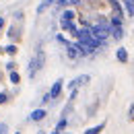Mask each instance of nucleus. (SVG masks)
<instances>
[{"instance_id":"7","label":"nucleus","mask_w":134,"mask_h":134,"mask_svg":"<svg viewBox=\"0 0 134 134\" xmlns=\"http://www.w3.org/2000/svg\"><path fill=\"white\" fill-rule=\"evenodd\" d=\"M109 2V6H111V10H114V15L116 17H126V13H124V6H122V2L120 0H107Z\"/></svg>"},{"instance_id":"25","label":"nucleus","mask_w":134,"mask_h":134,"mask_svg":"<svg viewBox=\"0 0 134 134\" xmlns=\"http://www.w3.org/2000/svg\"><path fill=\"white\" fill-rule=\"evenodd\" d=\"M4 29H6V19H4V17H0V33H2Z\"/></svg>"},{"instance_id":"14","label":"nucleus","mask_w":134,"mask_h":134,"mask_svg":"<svg viewBox=\"0 0 134 134\" xmlns=\"http://www.w3.org/2000/svg\"><path fill=\"white\" fill-rule=\"evenodd\" d=\"M4 54L10 56V58H15V56L19 54V46H17V43H8V46H4Z\"/></svg>"},{"instance_id":"13","label":"nucleus","mask_w":134,"mask_h":134,"mask_svg":"<svg viewBox=\"0 0 134 134\" xmlns=\"http://www.w3.org/2000/svg\"><path fill=\"white\" fill-rule=\"evenodd\" d=\"M8 83L15 85V87L21 85V72H19V70H10V72H8Z\"/></svg>"},{"instance_id":"24","label":"nucleus","mask_w":134,"mask_h":134,"mask_svg":"<svg viewBox=\"0 0 134 134\" xmlns=\"http://www.w3.org/2000/svg\"><path fill=\"white\" fill-rule=\"evenodd\" d=\"M8 130H10L8 124H6V122H0V134H8Z\"/></svg>"},{"instance_id":"4","label":"nucleus","mask_w":134,"mask_h":134,"mask_svg":"<svg viewBox=\"0 0 134 134\" xmlns=\"http://www.w3.org/2000/svg\"><path fill=\"white\" fill-rule=\"evenodd\" d=\"M46 118H48V109H46V107H37V109H33V111L29 114L27 122H33V124H37V122H43Z\"/></svg>"},{"instance_id":"11","label":"nucleus","mask_w":134,"mask_h":134,"mask_svg":"<svg viewBox=\"0 0 134 134\" xmlns=\"http://www.w3.org/2000/svg\"><path fill=\"white\" fill-rule=\"evenodd\" d=\"M60 27H62V31H66V33H70L72 37H76V31H79V27H76L74 23H66V21H60Z\"/></svg>"},{"instance_id":"2","label":"nucleus","mask_w":134,"mask_h":134,"mask_svg":"<svg viewBox=\"0 0 134 134\" xmlns=\"http://www.w3.org/2000/svg\"><path fill=\"white\" fill-rule=\"evenodd\" d=\"M89 31L93 33V37H97L101 43H105L109 33H111V25L109 23H95V25H89Z\"/></svg>"},{"instance_id":"10","label":"nucleus","mask_w":134,"mask_h":134,"mask_svg":"<svg viewBox=\"0 0 134 134\" xmlns=\"http://www.w3.org/2000/svg\"><path fill=\"white\" fill-rule=\"evenodd\" d=\"M60 21H66V23H74L76 21V13L72 8H64L62 15H60Z\"/></svg>"},{"instance_id":"6","label":"nucleus","mask_w":134,"mask_h":134,"mask_svg":"<svg viewBox=\"0 0 134 134\" xmlns=\"http://www.w3.org/2000/svg\"><path fill=\"white\" fill-rule=\"evenodd\" d=\"M21 33H23V31H21V27H19V25H10L6 37L10 39V43H19V41H21V37H23Z\"/></svg>"},{"instance_id":"22","label":"nucleus","mask_w":134,"mask_h":134,"mask_svg":"<svg viewBox=\"0 0 134 134\" xmlns=\"http://www.w3.org/2000/svg\"><path fill=\"white\" fill-rule=\"evenodd\" d=\"M97 107H99V101H95V105H91V107H89V111H87V116H95V111H97Z\"/></svg>"},{"instance_id":"1","label":"nucleus","mask_w":134,"mask_h":134,"mask_svg":"<svg viewBox=\"0 0 134 134\" xmlns=\"http://www.w3.org/2000/svg\"><path fill=\"white\" fill-rule=\"evenodd\" d=\"M43 66H46V52L37 50V54H35L31 60H29V66H27V76L33 81L35 76H37V72H39Z\"/></svg>"},{"instance_id":"3","label":"nucleus","mask_w":134,"mask_h":134,"mask_svg":"<svg viewBox=\"0 0 134 134\" xmlns=\"http://www.w3.org/2000/svg\"><path fill=\"white\" fill-rule=\"evenodd\" d=\"M91 83V76L89 74H79V76H74L70 83L66 85L68 91H72V89H81V87H87V85Z\"/></svg>"},{"instance_id":"9","label":"nucleus","mask_w":134,"mask_h":134,"mask_svg":"<svg viewBox=\"0 0 134 134\" xmlns=\"http://www.w3.org/2000/svg\"><path fill=\"white\" fill-rule=\"evenodd\" d=\"M64 48H66V56L70 58V60H79V58H81V56H79V48H76V43H66Z\"/></svg>"},{"instance_id":"16","label":"nucleus","mask_w":134,"mask_h":134,"mask_svg":"<svg viewBox=\"0 0 134 134\" xmlns=\"http://www.w3.org/2000/svg\"><path fill=\"white\" fill-rule=\"evenodd\" d=\"M66 128H68V118H60L54 130H56V132H66Z\"/></svg>"},{"instance_id":"20","label":"nucleus","mask_w":134,"mask_h":134,"mask_svg":"<svg viewBox=\"0 0 134 134\" xmlns=\"http://www.w3.org/2000/svg\"><path fill=\"white\" fill-rule=\"evenodd\" d=\"M10 101V93H6V91H0V105H6Z\"/></svg>"},{"instance_id":"30","label":"nucleus","mask_w":134,"mask_h":134,"mask_svg":"<svg viewBox=\"0 0 134 134\" xmlns=\"http://www.w3.org/2000/svg\"><path fill=\"white\" fill-rule=\"evenodd\" d=\"M15 134H21V130H17V132H15Z\"/></svg>"},{"instance_id":"23","label":"nucleus","mask_w":134,"mask_h":134,"mask_svg":"<svg viewBox=\"0 0 134 134\" xmlns=\"http://www.w3.org/2000/svg\"><path fill=\"white\" fill-rule=\"evenodd\" d=\"M54 4H56L58 8H62V10H64V8H66V6H68V0H56Z\"/></svg>"},{"instance_id":"26","label":"nucleus","mask_w":134,"mask_h":134,"mask_svg":"<svg viewBox=\"0 0 134 134\" xmlns=\"http://www.w3.org/2000/svg\"><path fill=\"white\" fill-rule=\"evenodd\" d=\"M128 118L134 120V103H130V107H128Z\"/></svg>"},{"instance_id":"12","label":"nucleus","mask_w":134,"mask_h":134,"mask_svg":"<svg viewBox=\"0 0 134 134\" xmlns=\"http://www.w3.org/2000/svg\"><path fill=\"white\" fill-rule=\"evenodd\" d=\"M105 126H107V122L103 120V122H99V124H95V126L87 128V130H85V134H101L103 130H105Z\"/></svg>"},{"instance_id":"15","label":"nucleus","mask_w":134,"mask_h":134,"mask_svg":"<svg viewBox=\"0 0 134 134\" xmlns=\"http://www.w3.org/2000/svg\"><path fill=\"white\" fill-rule=\"evenodd\" d=\"M109 25H111V29H120V27L124 25V19H122V17H116V15H111V17H109Z\"/></svg>"},{"instance_id":"21","label":"nucleus","mask_w":134,"mask_h":134,"mask_svg":"<svg viewBox=\"0 0 134 134\" xmlns=\"http://www.w3.org/2000/svg\"><path fill=\"white\" fill-rule=\"evenodd\" d=\"M50 101H52V95H50V91H48V93H46V95L41 97V107H43V105H48Z\"/></svg>"},{"instance_id":"27","label":"nucleus","mask_w":134,"mask_h":134,"mask_svg":"<svg viewBox=\"0 0 134 134\" xmlns=\"http://www.w3.org/2000/svg\"><path fill=\"white\" fill-rule=\"evenodd\" d=\"M83 0H68V4H72V6H79Z\"/></svg>"},{"instance_id":"28","label":"nucleus","mask_w":134,"mask_h":134,"mask_svg":"<svg viewBox=\"0 0 134 134\" xmlns=\"http://www.w3.org/2000/svg\"><path fill=\"white\" fill-rule=\"evenodd\" d=\"M37 134H48V132L46 130H37Z\"/></svg>"},{"instance_id":"18","label":"nucleus","mask_w":134,"mask_h":134,"mask_svg":"<svg viewBox=\"0 0 134 134\" xmlns=\"http://www.w3.org/2000/svg\"><path fill=\"white\" fill-rule=\"evenodd\" d=\"M17 66H19V64L15 62V58H10V60L4 64V70H6V72H10V70H17Z\"/></svg>"},{"instance_id":"29","label":"nucleus","mask_w":134,"mask_h":134,"mask_svg":"<svg viewBox=\"0 0 134 134\" xmlns=\"http://www.w3.org/2000/svg\"><path fill=\"white\" fill-rule=\"evenodd\" d=\"M50 134H64V132H56V130H54V132H50Z\"/></svg>"},{"instance_id":"5","label":"nucleus","mask_w":134,"mask_h":134,"mask_svg":"<svg viewBox=\"0 0 134 134\" xmlns=\"http://www.w3.org/2000/svg\"><path fill=\"white\" fill-rule=\"evenodd\" d=\"M64 79H58V81H54V85H52L50 89V95H52V101L60 99V95H62V91H64Z\"/></svg>"},{"instance_id":"8","label":"nucleus","mask_w":134,"mask_h":134,"mask_svg":"<svg viewBox=\"0 0 134 134\" xmlns=\"http://www.w3.org/2000/svg\"><path fill=\"white\" fill-rule=\"evenodd\" d=\"M116 60L120 62V64H128V60H130L128 50H126V48H118L116 50Z\"/></svg>"},{"instance_id":"19","label":"nucleus","mask_w":134,"mask_h":134,"mask_svg":"<svg viewBox=\"0 0 134 134\" xmlns=\"http://www.w3.org/2000/svg\"><path fill=\"white\" fill-rule=\"evenodd\" d=\"M111 37L116 39V41H120L122 37H124V29L120 27V29H111Z\"/></svg>"},{"instance_id":"17","label":"nucleus","mask_w":134,"mask_h":134,"mask_svg":"<svg viewBox=\"0 0 134 134\" xmlns=\"http://www.w3.org/2000/svg\"><path fill=\"white\" fill-rule=\"evenodd\" d=\"M124 8L128 17H134V0H124Z\"/></svg>"}]
</instances>
